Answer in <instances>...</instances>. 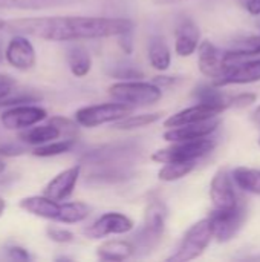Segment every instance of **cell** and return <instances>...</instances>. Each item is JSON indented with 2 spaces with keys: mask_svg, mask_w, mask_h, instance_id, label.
<instances>
[{
  "mask_svg": "<svg viewBox=\"0 0 260 262\" xmlns=\"http://www.w3.org/2000/svg\"><path fill=\"white\" fill-rule=\"evenodd\" d=\"M5 28L15 34L51 41H74L121 35L133 29V21L124 17L51 15L15 18L6 21Z\"/></svg>",
  "mask_w": 260,
  "mask_h": 262,
  "instance_id": "1",
  "label": "cell"
},
{
  "mask_svg": "<svg viewBox=\"0 0 260 262\" xmlns=\"http://www.w3.org/2000/svg\"><path fill=\"white\" fill-rule=\"evenodd\" d=\"M166 220H167L166 204L159 200H152L146 209L144 223L132 239L135 252L136 250L150 252L161 241L166 229Z\"/></svg>",
  "mask_w": 260,
  "mask_h": 262,
  "instance_id": "2",
  "label": "cell"
},
{
  "mask_svg": "<svg viewBox=\"0 0 260 262\" xmlns=\"http://www.w3.org/2000/svg\"><path fill=\"white\" fill-rule=\"evenodd\" d=\"M213 238H215L213 226H211L208 218H204V220L198 221L196 224H193L185 232V235L182 236L176 252L172 253L167 258V261L185 262L196 259L205 252V249L210 246Z\"/></svg>",
  "mask_w": 260,
  "mask_h": 262,
  "instance_id": "3",
  "label": "cell"
},
{
  "mask_svg": "<svg viewBox=\"0 0 260 262\" xmlns=\"http://www.w3.org/2000/svg\"><path fill=\"white\" fill-rule=\"evenodd\" d=\"M109 95L132 107L155 104L162 97V89L155 83L147 81H118L109 86Z\"/></svg>",
  "mask_w": 260,
  "mask_h": 262,
  "instance_id": "4",
  "label": "cell"
},
{
  "mask_svg": "<svg viewBox=\"0 0 260 262\" xmlns=\"http://www.w3.org/2000/svg\"><path fill=\"white\" fill-rule=\"evenodd\" d=\"M216 146V141L205 137L199 140L188 141H175L166 149H159L152 155V160L156 163H176V161H198L199 158L210 154Z\"/></svg>",
  "mask_w": 260,
  "mask_h": 262,
  "instance_id": "5",
  "label": "cell"
},
{
  "mask_svg": "<svg viewBox=\"0 0 260 262\" xmlns=\"http://www.w3.org/2000/svg\"><path fill=\"white\" fill-rule=\"evenodd\" d=\"M133 111L132 106L116 101V103H103L81 107L75 112V120L80 126L97 127L106 123H116L124 117L130 115Z\"/></svg>",
  "mask_w": 260,
  "mask_h": 262,
  "instance_id": "6",
  "label": "cell"
},
{
  "mask_svg": "<svg viewBox=\"0 0 260 262\" xmlns=\"http://www.w3.org/2000/svg\"><path fill=\"white\" fill-rule=\"evenodd\" d=\"M247 218V210L242 204H239L234 209L230 210H218L215 209L208 220L213 226V235L215 239L219 243H227L233 239L238 232L241 230L242 224L245 223Z\"/></svg>",
  "mask_w": 260,
  "mask_h": 262,
  "instance_id": "7",
  "label": "cell"
},
{
  "mask_svg": "<svg viewBox=\"0 0 260 262\" xmlns=\"http://www.w3.org/2000/svg\"><path fill=\"white\" fill-rule=\"evenodd\" d=\"M198 57H199V69L201 72L211 78L213 81H218L222 78L227 71L231 66V60L227 55V51L219 49L216 45H213L208 40H204L199 43L198 48ZM236 63V61H234Z\"/></svg>",
  "mask_w": 260,
  "mask_h": 262,
  "instance_id": "8",
  "label": "cell"
},
{
  "mask_svg": "<svg viewBox=\"0 0 260 262\" xmlns=\"http://www.w3.org/2000/svg\"><path fill=\"white\" fill-rule=\"evenodd\" d=\"M234 186V178L231 173H228V170L221 169L216 172L210 184V198L213 201L215 209L230 210L241 204Z\"/></svg>",
  "mask_w": 260,
  "mask_h": 262,
  "instance_id": "9",
  "label": "cell"
},
{
  "mask_svg": "<svg viewBox=\"0 0 260 262\" xmlns=\"http://www.w3.org/2000/svg\"><path fill=\"white\" fill-rule=\"evenodd\" d=\"M18 206H20V209H23L25 212H28L31 215L66 224L67 203L55 201L46 195H37V196L23 198L18 203Z\"/></svg>",
  "mask_w": 260,
  "mask_h": 262,
  "instance_id": "10",
  "label": "cell"
},
{
  "mask_svg": "<svg viewBox=\"0 0 260 262\" xmlns=\"http://www.w3.org/2000/svg\"><path fill=\"white\" fill-rule=\"evenodd\" d=\"M133 229V221L124 213L109 212L101 215L93 224L84 229V235L90 239H100L109 235H124Z\"/></svg>",
  "mask_w": 260,
  "mask_h": 262,
  "instance_id": "11",
  "label": "cell"
},
{
  "mask_svg": "<svg viewBox=\"0 0 260 262\" xmlns=\"http://www.w3.org/2000/svg\"><path fill=\"white\" fill-rule=\"evenodd\" d=\"M48 117V112L40 106H29V104H15L9 109H6L0 121L6 129H26L31 127L40 121H43Z\"/></svg>",
  "mask_w": 260,
  "mask_h": 262,
  "instance_id": "12",
  "label": "cell"
},
{
  "mask_svg": "<svg viewBox=\"0 0 260 262\" xmlns=\"http://www.w3.org/2000/svg\"><path fill=\"white\" fill-rule=\"evenodd\" d=\"M227 107L224 106H216V104H207V103H198L195 106H190L184 111L176 112L175 115L169 117L164 121V126L172 129L190 123H199V121H207L211 118H218Z\"/></svg>",
  "mask_w": 260,
  "mask_h": 262,
  "instance_id": "13",
  "label": "cell"
},
{
  "mask_svg": "<svg viewBox=\"0 0 260 262\" xmlns=\"http://www.w3.org/2000/svg\"><path fill=\"white\" fill-rule=\"evenodd\" d=\"M8 63L20 71H28L35 64V49L32 43L21 34L12 37L6 48Z\"/></svg>",
  "mask_w": 260,
  "mask_h": 262,
  "instance_id": "14",
  "label": "cell"
},
{
  "mask_svg": "<svg viewBox=\"0 0 260 262\" xmlns=\"http://www.w3.org/2000/svg\"><path fill=\"white\" fill-rule=\"evenodd\" d=\"M221 121L218 118H211L207 121H199V123H190L178 127H172L164 134V140L175 143V141H188V140H199L210 137L216 129L219 127Z\"/></svg>",
  "mask_w": 260,
  "mask_h": 262,
  "instance_id": "15",
  "label": "cell"
},
{
  "mask_svg": "<svg viewBox=\"0 0 260 262\" xmlns=\"http://www.w3.org/2000/svg\"><path fill=\"white\" fill-rule=\"evenodd\" d=\"M80 173H81V166H74V167H69L66 170L60 172L57 177H54L46 184V187L43 189V195H46L55 201L67 200L77 186Z\"/></svg>",
  "mask_w": 260,
  "mask_h": 262,
  "instance_id": "16",
  "label": "cell"
},
{
  "mask_svg": "<svg viewBox=\"0 0 260 262\" xmlns=\"http://www.w3.org/2000/svg\"><path fill=\"white\" fill-rule=\"evenodd\" d=\"M260 81V58L251 61H236L231 63L227 74L219 78L218 81H213L215 86H228V84H247Z\"/></svg>",
  "mask_w": 260,
  "mask_h": 262,
  "instance_id": "17",
  "label": "cell"
},
{
  "mask_svg": "<svg viewBox=\"0 0 260 262\" xmlns=\"http://www.w3.org/2000/svg\"><path fill=\"white\" fill-rule=\"evenodd\" d=\"M175 35V52L179 57H190L199 48V29L192 20H182L178 25Z\"/></svg>",
  "mask_w": 260,
  "mask_h": 262,
  "instance_id": "18",
  "label": "cell"
},
{
  "mask_svg": "<svg viewBox=\"0 0 260 262\" xmlns=\"http://www.w3.org/2000/svg\"><path fill=\"white\" fill-rule=\"evenodd\" d=\"M135 253V247L132 241L112 239L103 243L97 249V255L103 261H124Z\"/></svg>",
  "mask_w": 260,
  "mask_h": 262,
  "instance_id": "19",
  "label": "cell"
},
{
  "mask_svg": "<svg viewBox=\"0 0 260 262\" xmlns=\"http://www.w3.org/2000/svg\"><path fill=\"white\" fill-rule=\"evenodd\" d=\"M61 135V130L52 124L49 121V124H43V126H37V127H31L25 132H21L18 135V138L26 143V144H31V146H41L44 143H49V141H54L57 140L58 137Z\"/></svg>",
  "mask_w": 260,
  "mask_h": 262,
  "instance_id": "20",
  "label": "cell"
},
{
  "mask_svg": "<svg viewBox=\"0 0 260 262\" xmlns=\"http://www.w3.org/2000/svg\"><path fill=\"white\" fill-rule=\"evenodd\" d=\"M67 63L69 68L72 71V74L75 77H84L90 72L92 68V58L89 51L81 46V45H75L70 46L67 51Z\"/></svg>",
  "mask_w": 260,
  "mask_h": 262,
  "instance_id": "21",
  "label": "cell"
},
{
  "mask_svg": "<svg viewBox=\"0 0 260 262\" xmlns=\"http://www.w3.org/2000/svg\"><path fill=\"white\" fill-rule=\"evenodd\" d=\"M149 61L156 71H167L172 61V52L167 46V43L155 37L149 43Z\"/></svg>",
  "mask_w": 260,
  "mask_h": 262,
  "instance_id": "22",
  "label": "cell"
},
{
  "mask_svg": "<svg viewBox=\"0 0 260 262\" xmlns=\"http://www.w3.org/2000/svg\"><path fill=\"white\" fill-rule=\"evenodd\" d=\"M231 175L239 189L254 195H260V169L236 167Z\"/></svg>",
  "mask_w": 260,
  "mask_h": 262,
  "instance_id": "23",
  "label": "cell"
},
{
  "mask_svg": "<svg viewBox=\"0 0 260 262\" xmlns=\"http://www.w3.org/2000/svg\"><path fill=\"white\" fill-rule=\"evenodd\" d=\"M75 0H0V9H44L64 6Z\"/></svg>",
  "mask_w": 260,
  "mask_h": 262,
  "instance_id": "24",
  "label": "cell"
},
{
  "mask_svg": "<svg viewBox=\"0 0 260 262\" xmlns=\"http://www.w3.org/2000/svg\"><path fill=\"white\" fill-rule=\"evenodd\" d=\"M196 167V161H176V163H166V166L158 172L161 181L172 183L187 177Z\"/></svg>",
  "mask_w": 260,
  "mask_h": 262,
  "instance_id": "25",
  "label": "cell"
},
{
  "mask_svg": "<svg viewBox=\"0 0 260 262\" xmlns=\"http://www.w3.org/2000/svg\"><path fill=\"white\" fill-rule=\"evenodd\" d=\"M162 117V112H150V114H138V115H127L123 120L116 121L113 124L115 129L120 130H132L139 129L144 126H149L152 123H156Z\"/></svg>",
  "mask_w": 260,
  "mask_h": 262,
  "instance_id": "26",
  "label": "cell"
},
{
  "mask_svg": "<svg viewBox=\"0 0 260 262\" xmlns=\"http://www.w3.org/2000/svg\"><path fill=\"white\" fill-rule=\"evenodd\" d=\"M74 144H75V140L74 138L60 140V141H49V143H44L41 146H35V149L32 150V154L35 157H41V158L55 157V155H61V154L69 152L74 147Z\"/></svg>",
  "mask_w": 260,
  "mask_h": 262,
  "instance_id": "27",
  "label": "cell"
},
{
  "mask_svg": "<svg viewBox=\"0 0 260 262\" xmlns=\"http://www.w3.org/2000/svg\"><path fill=\"white\" fill-rule=\"evenodd\" d=\"M195 97L198 98L199 103H207V104H216V106L228 107V97H225L215 86H202V88L196 89Z\"/></svg>",
  "mask_w": 260,
  "mask_h": 262,
  "instance_id": "28",
  "label": "cell"
},
{
  "mask_svg": "<svg viewBox=\"0 0 260 262\" xmlns=\"http://www.w3.org/2000/svg\"><path fill=\"white\" fill-rule=\"evenodd\" d=\"M46 235L51 241L54 243H58V244H69L74 241V233L66 230V229H61V227H55V226H49L46 229Z\"/></svg>",
  "mask_w": 260,
  "mask_h": 262,
  "instance_id": "29",
  "label": "cell"
},
{
  "mask_svg": "<svg viewBox=\"0 0 260 262\" xmlns=\"http://www.w3.org/2000/svg\"><path fill=\"white\" fill-rule=\"evenodd\" d=\"M256 101V95L245 92V94H238L234 97H228V107H247Z\"/></svg>",
  "mask_w": 260,
  "mask_h": 262,
  "instance_id": "30",
  "label": "cell"
},
{
  "mask_svg": "<svg viewBox=\"0 0 260 262\" xmlns=\"http://www.w3.org/2000/svg\"><path fill=\"white\" fill-rule=\"evenodd\" d=\"M110 74L116 78H124V80H130V78H143V72L138 71L133 66H116V71H110Z\"/></svg>",
  "mask_w": 260,
  "mask_h": 262,
  "instance_id": "31",
  "label": "cell"
},
{
  "mask_svg": "<svg viewBox=\"0 0 260 262\" xmlns=\"http://www.w3.org/2000/svg\"><path fill=\"white\" fill-rule=\"evenodd\" d=\"M51 123L52 124H55L60 130H61V134H75L77 132V124L75 123H72L70 120H67V118H63V117H55V118H52L51 120Z\"/></svg>",
  "mask_w": 260,
  "mask_h": 262,
  "instance_id": "32",
  "label": "cell"
},
{
  "mask_svg": "<svg viewBox=\"0 0 260 262\" xmlns=\"http://www.w3.org/2000/svg\"><path fill=\"white\" fill-rule=\"evenodd\" d=\"M21 154H25V149L18 144H14V143L0 144V155L2 157H17Z\"/></svg>",
  "mask_w": 260,
  "mask_h": 262,
  "instance_id": "33",
  "label": "cell"
},
{
  "mask_svg": "<svg viewBox=\"0 0 260 262\" xmlns=\"http://www.w3.org/2000/svg\"><path fill=\"white\" fill-rule=\"evenodd\" d=\"M8 258L9 259H14V261H29L31 259V255L28 253L26 249L23 247H9L8 249Z\"/></svg>",
  "mask_w": 260,
  "mask_h": 262,
  "instance_id": "34",
  "label": "cell"
},
{
  "mask_svg": "<svg viewBox=\"0 0 260 262\" xmlns=\"http://www.w3.org/2000/svg\"><path fill=\"white\" fill-rule=\"evenodd\" d=\"M14 84H15L14 78L6 77V75H0V101L11 94Z\"/></svg>",
  "mask_w": 260,
  "mask_h": 262,
  "instance_id": "35",
  "label": "cell"
},
{
  "mask_svg": "<svg viewBox=\"0 0 260 262\" xmlns=\"http://www.w3.org/2000/svg\"><path fill=\"white\" fill-rule=\"evenodd\" d=\"M242 5L250 14L253 15L260 14V0H242Z\"/></svg>",
  "mask_w": 260,
  "mask_h": 262,
  "instance_id": "36",
  "label": "cell"
},
{
  "mask_svg": "<svg viewBox=\"0 0 260 262\" xmlns=\"http://www.w3.org/2000/svg\"><path fill=\"white\" fill-rule=\"evenodd\" d=\"M179 2H185V0H153V3H155V5H161V6L173 5V3H179Z\"/></svg>",
  "mask_w": 260,
  "mask_h": 262,
  "instance_id": "37",
  "label": "cell"
},
{
  "mask_svg": "<svg viewBox=\"0 0 260 262\" xmlns=\"http://www.w3.org/2000/svg\"><path fill=\"white\" fill-rule=\"evenodd\" d=\"M253 120H254V121H256V123L260 126V106L256 109V111H254V114H253Z\"/></svg>",
  "mask_w": 260,
  "mask_h": 262,
  "instance_id": "38",
  "label": "cell"
},
{
  "mask_svg": "<svg viewBox=\"0 0 260 262\" xmlns=\"http://www.w3.org/2000/svg\"><path fill=\"white\" fill-rule=\"evenodd\" d=\"M5 207H6V203H5V200L3 198H0V216L3 215V212H5Z\"/></svg>",
  "mask_w": 260,
  "mask_h": 262,
  "instance_id": "39",
  "label": "cell"
},
{
  "mask_svg": "<svg viewBox=\"0 0 260 262\" xmlns=\"http://www.w3.org/2000/svg\"><path fill=\"white\" fill-rule=\"evenodd\" d=\"M3 170H5V163H3V161L0 160V173H2Z\"/></svg>",
  "mask_w": 260,
  "mask_h": 262,
  "instance_id": "40",
  "label": "cell"
},
{
  "mask_svg": "<svg viewBox=\"0 0 260 262\" xmlns=\"http://www.w3.org/2000/svg\"><path fill=\"white\" fill-rule=\"evenodd\" d=\"M5 25H6V21L0 18V29H3V28H5Z\"/></svg>",
  "mask_w": 260,
  "mask_h": 262,
  "instance_id": "41",
  "label": "cell"
},
{
  "mask_svg": "<svg viewBox=\"0 0 260 262\" xmlns=\"http://www.w3.org/2000/svg\"><path fill=\"white\" fill-rule=\"evenodd\" d=\"M0 61H2V46H0Z\"/></svg>",
  "mask_w": 260,
  "mask_h": 262,
  "instance_id": "42",
  "label": "cell"
},
{
  "mask_svg": "<svg viewBox=\"0 0 260 262\" xmlns=\"http://www.w3.org/2000/svg\"><path fill=\"white\" fill-rule=\"evenodd\" d=\"M259 144H260V140H259Z\"/></svg>",
  "mask_w": 260,
  "mask_h": 262,
  "instance_id": "43",
  "label": "cell"
}]
</instances>
